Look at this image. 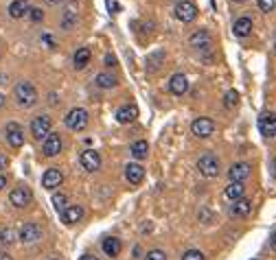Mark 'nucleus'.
I'll list each match as a JSON object with an SVG mask.
<instances>
[{"mask_svg":"<svg viewBox=\"0 0 276 260\" xmlns=\"http://www.w3.org/2000/svg\"><path fill=\"white\" fill-rule=\"evenodd\" d=\"M182 260H204V254L199 249H188V252H184Z\"/></svg>","mask_w":276,"mask_h":260,"instance_id":"2f4dec72","label":"nucleus"},{"mask_svg":"<svg viewBox=\"0 0 276 260\" xmlns=\"http://www.w3.org/2000/svg\"><path fill=\"white\" fill-rule=\"evenodd\" d=\"M239 103V92L237 90H228L226 94H224V105L226 107H234Z\"/></svg>","mask_w":276,"mask_h":260,"instance_id":"c85d7f7f","label":"nucleus"},{"mask_svg":"<svg viewBox=\"0 0 276 260\" xmlns=\"http://www.w3.org/2000/svg\"><path fill=\"white\" fill-rule=\"evenodd\" d=\"M2 105H4V96L0 94V107H2Z\"/></svg>","mask_w":276,"mask_h":260,"instance_id":"c03bdc74","label":"nucleus"},{"mask_svg":"<svg viewBox=\"0 0 276 260\" xmlns=\"http://www.w3.org/2000/svg\"><path fill=\"white\" fill-rule=\"evenodd\" d=\"M145 260H167V254L162 252V249H151L145 256Z\"/></svg>","mask_w":276,"mask_h":260,"instance_id":"473e14b6","label":"nucleus"},{"mask_svg":"<svg viewBox=\"0 0 276 260\" xmlns=\"http://www.w3.org/2000/svg\"><path fill=\"white\" fill-rule=\"evenodd\" d=\"M274 48H276V44H274Z\"/></svg>","mask_w":276,"mask_h":260,"instance_id":"de8ad7c7","label":"nucleus"},{"mask_svg":"<svg viewBox=\"0 0 276 260\" xmlns=\"http://www.w3.org/2000/svg\"><path fill=\"white\" fill-rule=\"evenodd\" d=\"M259 129L265 138H276V116L274 114H263L259 118Z\"/></svg>","mask_w":276,"mask_h":260,"instance_id":"2eb2a0df","label":"nucleus"},{"mask_svg":"<svg viewBox=\"0 0 276 260\" xmlns=\"http://www.w3.org/2000/svg\"><path fill=\"white\" fill-rule=\"evenodd\" d=\"M232 2H245V0H232Z\"/></svg>","mask_w":276,"mask_h":260,"instance_id":"49530a36","label":"nucleus"},{"mask_svg":"<svg viewBox=\"0 0 276 260\" xmlns=\"http://www.w3.org/2000/svg\"><path fill=\"white\" fill-rule=\"evenodd\" d=\"M105 61H107V66H116V57H114V55H107V57H105Z\"/></svg>","mask_w":276,"mask_h":260,"instance_id":"e433bc0d","label":"nucleus"},{"mask_svg":"<svg viewBox=\"0 0 276 260\" xmlns=\"http://www.w3.org/2000/svg\"><path fill=\"white\" fill-rule=\"evenodd\" d=\"M61 149H64L61 136H59V134H53V131H50L48 138H46L44 145H42L44 155H46V157H55V155H59V153H61Z\"/></svg>","mask_w":276,"mask_h":260,"instance_id":"6e6552de","label":"nucleus"},{"mask_svg":"<svg viewBox=\"0 0 276 260\" xmlns=\"http://www.w3.org/2000/svg\"><path fill=\"white\" fill-rule=\"evenodd\" d=\"M61 182H64V175H61V171H57V168H48L42 175V186L46 190H55L57 186H61Z\"/></svg>","mask_w":276,"mask_h":260,"instance_id":"ddd939ff","label":"nucleus"},{"mask_svg":"<svg viewBox=\"0 0 276 260\" xmlns=\"http://www.w3.org/2000/svg\"><path fill=\"white\" fill-rule=\"evenodd\" d=\"M90 57H92L90 48H86V46H84V48H79V50H77V53H75V59H73L75 68H77V70H84L86 66L90 64Z\"/></svg>","mask_w":276,"mask_h":260,"instance_id":"b1692460","label":"nucleus"},{"mask_svg":"<svg viewBox=\"0 0 276 260\" xmlns=\"http://www.w3.org/2000/svg\"><path fill=\"white\" fill-rule=\"evenodd\" d=\"M66 127L73 131H81L86 129V125H88V111L84 110V107H73V110L68 111V116L64 118Z\"/></svg>","mask_w":276,"mask_h":260,"instance_id":"f03ea898","label":"nucleus"},{"mask_svg":"<svg viewBox=\"0 0 276 260\" xmlns=\"http://www.w3.org/2000/svg\"><path fill=\"white\" fill-rule=\"evenodd\" d=\"M116 83H119V79H116L114 74H110V73H101V74H96V85H99V88L110 90V88H116Z\"/></svg>","mask_w":276,"mask_h":260,"instance_id":"a878e982","label":"nucleus"},{"mask_svg":"<svg viewBox=\"0 0 276 260\" xmlns=\"http://www.w3.org/2000/svg\"><path fill=\"white\" fill-rule=\"evenodd\" d=\"M61 0H44V4H48V7H55V4H59Z\"/></svg>","mask_w":276,"mask_h":260,"instance_id":"ea45409f","label":"nucleus"},{"mask_svg":"<svg viewBox=\"0 0 276 260\" xmlns=\"http://www.w3.org/2000/svg\"><path fill=\"white\" fill-rule=\"evenodd\" d=\"M13 94H15L18 105H22V107H31L35 103V99H38V90H35L33 83H29V81H20V83L15 85Z\"/></svg>","mask_w":276,"mask_h":260,"instance_id":"f257e3e1","label":"nucleus"},{"mask_svg":"<svg viewBox=\"0 0 276 260\" xmlns=\"http://www.w3.org/2000/svg\"><path fill=\"white\" fill-rule=\"evenodd\" d=\"M250 212H252V203H250L248 199H237V201L232 203V208H230V214H232V217H239V219L248 217Z\"/></svg>","mask_w":276,"mask_h":260,"instance_id":"412c9836","label":"nucleus"},{"mask_svg":"<svg viewBox=\"0 0 276 260\" xmlns=\"http://www.w3.org/2000/svg\"><path fill=\"white\" fill-rule=\"evenodd\" d=\"M206 219H213V212L211 210H202V221L206 223Z\"/></svg>","mask_w":276,"mask_h":260,"instance_id":"4c0bfd02","label":"nucleus"},{"mask_svg":"<svg viewBox=\"0 0 276 260\" xmlns=\"http://www.w3.org/2000/svg\"><path fill=\"white\" fill-rule=\"evenodd\" d=\"M66 201H68V199H66V195L57 192V195L53 197V206H55V210H57V212H64L66 208H68V203H66Z\"/></svg>","mask_w":276,"mask_h":260,"instance_id":"c756f323","label":"nucleus"},{"mask_svg":"<svg viewBox=\"0 0 276 260\" xmlns=\"http://www.w3.org/2000/svg\"><path fill=\"white\" fill-rule=\"evenodd\" d=\"M81 217H84V208L81 206H68L64 212H61V221H64L66 225L81 221Z\"/></svg>","mask_w":276,"mask_h":260,"instance_id":"aec40b11","label":"nucleus"},{"mask_svg":"<svg viewBox=\"0 0 276 260\" xmlns=\"http://www.w3.org/2000/svg\"><path fill=\"white\" fill-rule=\"evenodd\" d=\"M130 151H132V155H134L136 160H145V157L149 155V142L138 140V142H134V145L130 147Z\"/></svg>","mask_w":276,"mask_h":260,"instance_id":"393cba45","label":"nucleus"},{"mask_svg":"<svg viewBox=\"0 0 276 260\" xmlns=\"http://www.w3.org/2000/svg\"><path fill=\"white\" fill-rule=\"evenodd\" d=\"M138 118V107L134 103H127V105H121L116 110V120L123 122V125H130Z\"/></svg>","mask_w":276,"mask_h":260,"instance_id":"f8f14e48","label":"nucleus"},{"mask_svg":"<svg viewBox=\"0 0 276 260\" xmlns=\"http://www.w3.org/2000/svg\"><path fill=\"white\" fill-rule=\"evenodd\" d=\"M7 166H9V157L0 153V171H4V168H7Z\"/></svg>","mask_w":276,"mask_h":260,"instance_id":"c9c22d12","label":"nucleus"},{"mask_svg":"<svg viewBox=\"0 0 276 260\" xmlns=\"http://www.w3.org/2000/svg\"><path fill=\"white\" fill-rule=\"evenodd\" d=\"M4 186H7V177H4V175H0V190H2Z\"/></svg>","mask_w":276,"mask_h":260,"instance_id":"79ce46f5","label":"nucleus"},{"mask_svg":"<svg viewBox=\"0 0 276 260\" xmlns=\"http://www.w3.org/2000/svg\"><path fill=\"white\" fill-rule=\"evenodd\" d=\"M169 90H171L173 94L182 96L184 92L188 90V79H186V74H182V73L171 74V79H169Z\"/></svg>","mask_w":276,"mask_h":260,"instance_id":"dca6fc26","label":"nucleus"},{"mask_svg":"<svg viewBox=\"0 0 276 260\" xmlns=\"http://www.w3.org/2000/svg\"><path fill=\"white\" fill-rule=\"evenodd\" d=\"M270 245H272V249L276 252V232L272 234V236H270Z\"/></svg>","mask_w":276,"mask_h":260,"instance_id":"58836bf2","label":"nucleus"},{"mask_svg":"<svg viewBox=\"0 0 276 260\" xmlns=\"http://www.w3.org/2000/svg\"><path fill=\"white\" fill-rule=\"evenodd\" d=\"M191 129L197 138H208L215 131V122L211 118H197V120H193Z\"/></svg>","mask_w":276,"mask_h":260,"instance_id":"4468645a","label":"nucleus"},{"mask_svg":"<svg viewBox=\"0 0 276 260\" xmlns=\"http://www.w3.org/2000/svg\"><path fill=\"white\" fill-rule=\"evenodd\" d=\"M272 168H274V173H276V157H274V160H272Z\"/></svg>","mask_w":276,"mask_h":260,"instance_id":"a18cd8bd","label":"nucleus"},{"mask_svg":"<svg viewBox=\"0 0 276 260\" xmlns=\"http://www.w3.org/2000/svg\"><path fill=\"white\" fill-rule=\"evenodd\" d=\"M79 260H99V258H96V256H90V254H86V256H81Z\"/></svg>","mask_w":276,"mask_h":260,"instance_id":"37998d69","label":"nucleus"},{"mask_svg":"<svg viewBox=\"0 0 276 260\" xmlns=\"http://www.w3.org/2000/svg\"><path fill=\"white\" fill-rule=\"evenodd\" d=\"M31 199H33V195H31V190L27 186H15L11 190V195H9V201L15 208H27L31 203Z\"/></svg>","mask_w":276,"mask_h":260,"instance_id":"0eeeda50","label":"nucleus"},{"mask_svg":"<svg viewBox=\"0 0 276 260\" xmlns=\"http://www.w3.org/2000/svg\"><path fill=\"white\" fill-rule=\"evenodd\" d=\"M234 35L237 37H248L250 33H252V18H248V15H243V18H239V20H234Z\"/></svg>","mask_w":276,"mask_h":260,"instance_id":"6ab92c4d","label":"nucleus"},{"mask_svg":"<svg viewBox=\"0 0 276 260\" xmlns=\"http://www.w3.org/2000/svg\"><path fill=\"white\" fill-rule=\"evenodd\" d=\"M197 168L204 177H217L222 166H219V160L213 155V153H206V155H202L197 160Z\"/></svg>","mask_w":276,"mask_h":260,"instance_id":"7ed1b4c3","label":"nucleus"},{"mask_svg":"<svg viewBox=\"0 0 276 260\" xmlns=\"http://www.w3.org/2000/svg\"><path fill=\"white\" fill-rule=\"evenodd\" d=\"M29 2L27 0H13L11 4H9V15H11L13 20H18V18H24V15L29 13Z\"/></svg>","mask_w":276,"mask_h":260,"instance_id":"5701e85b","label":"nucleus"},{"mask_svg":"<svg viewBox=\"0 0 276 260\" xmlns=\"http://www.w3.org/2000/svg\"><path fill=\"white\" fill-rule=\"evenodd\" d=\"M103 252L107 254V256H112V258H114V256H119V254H121V241H119V238H103Z\"/></svg>","mask_w":276,"mask_h":260,"instance_id":"bb28decb","label":"nucleus"},{"mask_svg":"<svg viewBox=\"0 0 276 260\" xmlns=\"http://www.w3.org/2000/svg\"><path fill=\"white\" fill-rule=\"evenodd\" d=\"M18 236L22 243H38L40 238H42V227H40L38 223H27V225H22Z\"/></svg>","mask_w":276,"mask_h":260,"instance_id":"9d476101","label":"nucleus"},{"mask_svg":"<svg viewBox=\"0 0 276 260\" xmlns=\"http://www.w3.org/2000/svg\"><path fill=\"white\" fill-rule=\"evenodd\" d=\"M29 18L33 20V22H42V18H44V13L40 11V9H29Z\"/></svg>","mask_w":276,"mask_h":260,"instance_id":"72a5a7b5","label":"nucleus"},{"mask_svg":"<svg viewBox=\"0 0 276 260\" xmlns=\"http://www.w3.org/2000/svg\"><path fill=\"white\" fill-rule=\"evenodd\" d=\"M4 134H7V142L13 149H20V147L24 145V129L18 122H9V125L4 127Z\"/></svg>","mask_w":276,"mask_h":260,"instance_id":"423d86ee","label":"nucleus"},{"mask_svg":"<svg viewBox=\"0 0 276 260\" xmlns=\"http://www.w3.org/2000/svg\"><path fill=\"white\" fill-rule=\"evenodd\" d=\"M248 175H250V164H245V162H237V164H232L228 171L230 182H243Z\"/></svg>","mask_w":276,"mask_h":260,"instance_id":"a211bd4d","label":"nucleus"},{"mask_svg":"<svg viewBox=\"0 0 276 260\" xmlns=\"http://www.w3.org/2000/svg\"><path fill=\"white\" fill-rule=\"evenodd\" d=\"M257 4H259V9L263 13H270V11H274L276 0H257Z\"/></svg>","mask_w":276,"mask_h":260,"instance_id":"7c9ffc66","label":"nucleus"},{"mask_svg":"<svg viewBox=\"0 0 276 260\" xmlns=\"http://www.w3.org/2000/svg\"><path fill=\"white\" fill-rule=\"evenodd\" d=\"M107 7H110V13H119L121 11V4L114 2V0H107Z\"/></svg>","mask_w":276,"mask_h":260,"instance_id":"f704fd0d","label":"nucleus"},{"mask_svg":"<svg viewBox=\"0 0 276 260\" xmlns=\"http://www.w3.org/2000/svg\"><path fill=\"white\" fill-rule=\"evenodd\" d=\"M125 177L130 184L138 186V184L145 180V166H142L140 162H130V164L125 166Z\"/></svg>","mask_w":276,"mask_h":260,"instance_id":"9b49d317","label":"nucleus"},{"mask_svg":"<svg viewBox=\"0 0 276 260\" xmlns=\"http://www.w3.org/2000/svg\"><path fill=\"white\" fill-rule=\"evenodd\" d=\"M243 182H230V186H226V190H224V197L230 199V201H237V199H243Z\"/></svg>","mask_w":276,"mask_h":260,"instance_id":"4be33fe9","label":"nucleus"},{"mask_svg":"<svg viewBox=\"0 0 276 260\" xmlns=\"http://www.w3.org/2000/svg\"><path fill=\"white\" fill-rule=\"evenodd\" d=\"M173 13H176V18L182 20V22H191V20L197 18V7L193 2H188V0H184V2H178L176 4Z\"/></svg>","mask_w":276,"mask_h":260,"instance_id":"1a4fd4ad","label":"nucleus"},{"mask_svg":"<svg viewBox=\"0 0 276 260\" xmlns=\"http://www.w3.org/2000/svg\"><path fill=\"white\" fill-rule=\"evenodd\" d=\"M79 164H81V168H84V171H88V173L99 171V168H101V155H99V151H94V149L81 151Z\"/></svg>","mask_w":276,"mask_h":260,"instance_id":"20e7f679","label":"nucleus"},{"mask_svg":"<svg viewBox=\"0 0 276 260\" xmlns=\"http://www.w3.org/2000/svg\"><path fill=\"white\" fill-rule=\"evenodd\" d=\"M50 127H53V122H50L48 116H38L31 122V134H33L35 140H46L50 134Z\"/></svg>","mask_w":276,"mask_h":260,"instance_id":"39448f33","label":"nucleus"},{"mask_svg":"<svg viewBox=\"0 0 276 260\" xmlns=\"http://www.w3.org/2000/svg\"><path fill=\"white\" fill-rule=\"evenodd\" d=\"M15 238H18V234H15V229L11 227H4V229H0V245H13L15 243Z\"/></svg>","mask_w":276,"mask_h":260,"instance_id":"cd10ccee","label":"nucleus"},{"mask_svg":"<svg viewBox=\"0 0 276 260\" xmlns=\"http://www.w3.org/2000/svg\"><path fill=\"white\" fill-rule=\"evenodd\" d=\"M211 42H213V37L208 35V31H195L188 37V46H193V48H208Z\"/></svg>","mask_w":276,"mask_h":260,"instance_id":"f3484780","label":"nucleus"},{"mask_svg":"<svg viewBox=\"0 0 276 260\" xmlns=\"http://www.w3.org/2000/svg\"><path fill=\"white\" fill-rule=\"evenodd\" d=\"M0 260H11V256H9L7 252H2V249H0Z\"/></svg>","mask_w":276,"mask_h":260,"instance_id":"a19ab883","label":"nucleus"}]
</instances>
